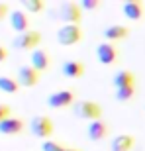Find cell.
Instances as JSON below:
<instances>
[{"instance_id": "23", "label": "cell", "mask_w": 145, "mask_h": 151, "mask_svg": "<svg viewBox=\"0 0 145 151\" xmlns=\"http://www.w3.org/2000/svg\"><path fill=\"white\" fill-rule=\"evenodd\" d=\"M98 4H100L98 0H83L80 2V6H83L84 10H94V8H98Z\"/></svg>"}, {"instance_id": "7", "label": "cell", "mask_w": 145, "mask_h": 151, "mask_svg": "<svg viewBox=\"0 0 145 151\" xmlns=\"http://www.w3.org/2000/svg\"><path fill=\"white\" fill-rule=\"evenodd\" d=\"M96 57L102 65H114L118 59V49L114 47V43H100L96 47Z\"/></svg>"}, {"instance_id": "5", "label": "cell", "mask_w": 145, "mask_h": 151, "mask_svg": "<svg viewBox=\"0 0 145 151\" xmlns=\"http://www.w3.org/2000/svg\"><path fill=\"white\" fill-rule=\"evenodd\" d=\"M29 129L35 137H49L53 134V122H51L47 116H35L32 122H29Z\"/></svg>"}, {"instance_id": "25", "label": "cell", "mask_w": 145, "mask_h": 151, "mask_svg": "<svg viewBox=\"0 0 145 151\" xmlns=\"http://www.w3.org/2000/svg\"><path fill=\"white\" fill-rule=\"evenodd\" d=\"M6 57H8V51H6V47H2V45H0V61H4Z\"/></svg>"}, {"instance_id": "1", "label": "cell", "mask_w": 145, "mask_h": 151, "mask_svg": "<svg viewBox=\"0 0 145 151\" xmlns=\"http://www.w3.org/2000/svg\"><path fill=\"white\" fill-rule=\"evenodd\" d=\"M75 116L83 118V120H92L96 122L98 118L102 116V108L100 104H96L92 100H80L75 104Z\"/></svg>"}, {"instance_id": "9", "label": "cell", "mask_w": 145, "mask_h": 151, "mask_svg": "<svg viewBox=\"0 0 145 151\" xmlns=\"http://www.w3.org/2000/svg\"><path fill=\"white\" fill-rule=\"evenodd\" d=\"M29 61H32V67H34L37 73H41V71H45V69L51 67V57L47 55L43 49H34Z\"/></svg>"}, {"instance_id": "14", "label": "cell", "mask_w": 145, "mask_h": 151, "mask_svg": "<svg viewBox=\"0 0 145 151\" xmlns=\"http://www.w3.org/2000/svg\"><path fill=\"white\" fill-rule=\"evenodd\" d=\"M129 29L126 28V26H120V24H114V26H108L106 29H104V37L108 39V41H116V39H123L128 37Z\"/></svg>"}, {"instance_id": "26", "label": "cell", "mask_w": 145, "mask_h": 151, "mask_svg": "<svg viewBox=\"0 0 145 151\" xmlns=\"http://www.w3.org/2000/svg\"><path fill=\"white\" fill-rule=\"evenodd\" d=\"M67 151H78V149H67Z\"/></svg>"}, {"instance_id": "2", "label": "cell", "mask_w": 145, "mask_h": 151, "mask_svg": "<svg viewBox=\"0 0 145 151\" xmlns=\"http://www.w3.org/2000/svg\"><path fill=\"white\" fill-rule=\"evenodd\" d=\"M80 39H83V29L80 26H75V24H65L57 32V41L61 45H75Z\"/></svg>"}, {"instance_id": "15", "label": "cell", "mask_w": 145, "mask_h": 151, "mask_svg": "<svg viewBox=\"0 0 145 151\" xmlns=\"http://www.w3.org/2000/svg\"><path fill=\"white\" fill-rule=\"evenodd\" d=\"M106 134H108V128H106V124H104V122H100V120L90 122V126H88V137L92 141L104 139V137H106Z\"/></svg>"}, {"instance_id": "20", "label": "cell", "mask_w": 145, "mask_h": 151, "mask_svg": "<svg viewBox=\"0 0 145 151\" xmlns=\"http://www.w3.org/2000/svg\"><path fill=\"white\" fill-rule=\"evenodd\" d=\"M134 92H135L134 86H126V88H116V98H118L120 102H126V100H129V98L134 96Z\"/></svg>"}, {"instance_id": "12", "label": "cell", "mask_w": 145, "mask_h": 151, "mask_svg": "<svg viewBox=\"0 0 145 151\" xmlns=\"http://www.w3.org/2000/svg\"><path fill=\"white\" fill-rule=\"evenodd\" d=\"M10 26L16 32H20V34H24V32H28V16H26V12L22 10H14L10 14Z\"/></svg>"}, {"instance_id": "19", "label": "cell", "mask_w": 145, "mask_h": 151, "mask_svg": "<svg viewBox=\"0 0 145 151\" xmlns=\"http://www.w3.org/2000/svg\"><path fill=\"white\" fill-rule=\"evenodd\" d=\"M22 6L28 12H34V14L43 10V2H41V0H22Z\"/></svg>"}, {"instance_id": "21", "label": "cell", "mask_w": 145, "mask_h": 151, "mask_svg": "<svg viewBox=\"0 0 145 151\" xmlns=\"http://www.w3.org/2000/svg\"><path fill=\"white\" fill-rule=\"evenodd\" d=\"M41 149H43V151H67L65 147H61L59 143H55V141H43Z\"/></svg>"}, {"instance_id": "11", "label": "cell", "mask_w": 145, "mask_h": 151, "mask_svg": "<svg viewBox=\"0 0 145 151\" xmlns=\"http://www.w3.org/2000/svg\"><path fill=\"white\" fill-rule=\"evenodd\" d=\"M122 10H123V14H126V18L134 20V22H137V20L143 18V6H141V2H137V0H129V2H126Z\"/></svg>"}, {"instance_id": "3", "label": "cell", "mask_w": 145, "mask_h": 151, "mask_svg": "<svg viewBox=\"0 0 145 151\" xmlns=\"http://www.w3.org/2000/svg\"><path fill=\"white\" fill-rule=\"evenodd\" d=\"M39 41H41V34L35 32V29H28V32L18 34L16 37L12 39V45L16 49H34V47L39 45Z\"/></svg>"}, {"instance_id": "16", "label": "cell", "mask_w": 145, "mask_h": 151, "mask_svg": "<svg viewBox=\"0 0 145 151\" xmlns=\"http://www.w3.org/2000/svg\"><path fill=\"white\" fill-rule=\"evenodd\" d=\"M114 86L116 88H126V86H134V73L131 71H120L114 77Z\"/></svg>"}, {"instance_id": "18", "label": "cell", "mask_w": 145, "mask_h": 151, "mask_svg": "<svg viewBox=\"0 0 145 151\" xmlns=\"http://www.w3.org/2000/svg\"><path fill=\"white\" fill-rule=\"evenodd\" d=\"M18 81L16 78H10V77H0V90L6 92V94H14L18 92Z\"/></svg>"}, {"instance_id": "6", "label": "cell", "mask_w": 145, "mask_h": 151, "mask_svg": "<svg viewBox=\"0 0 145 151\" xmlns=\"http://www.w3.org/2000/svg\"><path fill=\"white\" fill-rule=\"evenodd\" d=\"M39 83V73L32 65H24L18 69V84L20 86H35Z\"/></svg>"}, {"instance_id": "8", "label": "cell", "mask_w": 145, "mask_h": 151, "mask_svg": "<svg viewBox=\"0 0 145 151\" xmlns=\"http://www.w3.org/2000/svg\"><path fill=\"white\" fill-rule=\"evenodd\" d=\"M72 100H75L72 90H57V92L49 94V98H47V106H51V108H63V106L72 104Z\"/></svg>"}, {"instance_id": "22", "label": "cell", "mask_w": 145, "mask_h": 151, "mask_svg": "<svg viewBox=\"0 0 145 151\" xmlns=\"http://www.w3.org/2000/svg\"><path fill=\"white\" fill-rule=\"evenodd\" d=\"M12 114V108L8 106V104H0V122H4V120H8Z\"/></svg>"}, {"instance_id": "4", "label": "cell", "mask_w": 145, "mask_h": 151, "mask_svg": "<svg viewBox=\"0 0 145 151\" xmlns=\"http://www.w3.org/2000/svg\"><path fill=\"white\" fill-rule=\"evenodd\" d=\"M65 24H75L78 26V22L83 20V12H80V6L75 4V2H63L59 6V16Z\"/></svg>"}, {"instance_id": "24", "label": "cell", "mask_w": 145, "mask_h": 151, "mask_svg": "<svg viewBox=\"0 0 145 151\" xmlns=\"http://www.w3.org/2000/svg\"><path fill=\"white\" fill-rule=\"evenodd\" d=\"M6 16H8V4H2L0 2V20H4Z\"/></svg>"}, {"instance_id": "10", "label": "cell", "mask_w": 145, "mask_h": 151, "mask_svg": "<svg viewBox=\"0 0 145 151\" xmlns=\"http://www.w3.org/2000/svg\"><path fill=\"white\" fill-rule=\"evenodd\" d=\"M24 129V122L20 120V118H8V120H4V122H0V134L4 135H16L20 134Z\"/></svg>"}, {"instance_id": "17", "label": "cell", "mask_w": 145, "mask_h": 151, "mask_svg": "<svg viewBox=\"0 0 145 151\" xmlns=\"http://www.w3.org/2000/svg\"><path fill=\"white\" fill-rule=\"evenodd\" d=\"M84 73V67H83V63L80 61H67L65 65H63V75L65 77H80V75Z\"/></svg>"}, {"instance_id": "13", "label": "cell", "mask_w": 145, "mask_h": 151, "mask_svg": "<svg viewBox=\"0 0 145 151\" xmlns=\"http://www.w3.org/2000/svg\"><path fill=\"white\" fill-rule=\"evenodd\" d=\"M112 151H131L134 149V137L131 135H116L114 139H112V145H110Z\"/></svg>"}]
</instances>
